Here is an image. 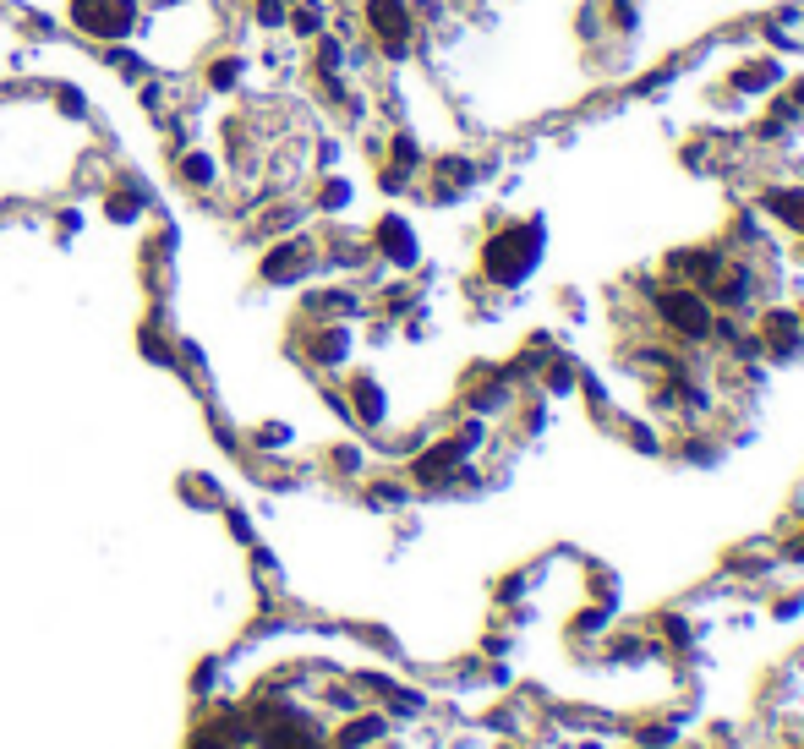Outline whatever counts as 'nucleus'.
<instances>
[{"mask_svg":"<svg viewBox=\"0 0 804 749\" xmlns=\"http://www.w3.org/2000/svg\"><path fill=\"white\" fill-rule=\"evenodd\" d=\"M482 263H487V274H493L498 285H520V279L542 263V225H509L504 236L487 241Z\"/></svg>","mask_w":804,"mask_h":749,"instance_id":"obj_1","label":"nucleus"},{"mask_svg":"<svg viewBox=\"0 0 804 749\" xmlns=\"http://www.w3.org/2000/svg\"><path fill=\"white\" fill-rule=\"evenodd\" d=\"M761 345L772 361H799L804 356V318L794 312H766L761 318Z\"/></svg>","mask_w":804,"mask_h":749,"instance_id":"obj_3","label":"nucleus"},{"mask_svg":"<svg viewBox=\"0 0 804 749\" xmlns=\"http://www.w3.org/2000/svg\"><path fill=\"white\" fill-rule=\"evenodd\" d=\"M766 214H777L783 225L804 230V192H788V186H777V192H766Z\"/></svg>","mask_w":804,"mask_h":749,"instance_id":"obj_7","label":"nucleus"},{"mask_svg":"<svg viewBox=\"0 0 804 749\" xmlns=\"http://www.w3.org/2000/svg\"><path fill=\"white\" fill-rule=\"evenodd\" d=\"M657 307H662V318H668V329L684 334V339H706L717 329V318H712V307H706L701 290L673 285V290H662V296H657Z\"/></svg>","mask_w":804,"mask_h":749,"instance_id":"obj_2","label":"nucleus"},{"mask_svg":"<svg viewBox=\"0 0 804 749\" xmlns=\"http://www.w3.org/2000/svg\"><path fill=\"white\" fill-rule=\"evenodd\" d=\"M77 17H83V28H99L104 39H115L132 22V0H77Z\"/></svg>","mask_w":804,"mask_h":749,"instance_id":"obj_4","label":"nucleus"},{"mask_svg":"<svg viewBox=\"0 0 804 749\" xmlns=\"http://www.w3.org/2000/svg\"><path fill=\"white\" fill-rule=\"evenodd\" d=\"M794 558H799V564H804V536H799V542H794Z\"/></svg>","mask_w":804,"mask_h":749,"instance_id":"obj_9","label":"nucleus"},{"mask_svg":"<svg viewBox=\"0 0 804 749\" xmlns=\"http://www.w3.org/2000/svg\"><path fill=\"white\" fill-rule=\"evenodd\" d=\"M629 739H635V749H673L684 739V722L679 717H646L629 728Z\"/></svg>","mask_w":804,"mask_h":749,"instance_id":"obj_5","label":"nucleus"},{"mask_svg":"<svg viewBox=\"0 0 804 749\" xmlns=\"http://www.w3.org/2000/svg\"><path fill=\"white\" fill-rule=\"evenodd\" d=\"M378 241H383V252H389L394 263H416L411 225H400V219H383V225H378Z\"/></svg>","mask_w":804,"mask_h":749,"instance_id":"obj_6","label":"nucleus"},{"mask_svg":"<svg viewBox=\"0 0 804 749\" xmlns=\"http://www.w3.org/2000/svg\"><path fill=\"white\" fill-rule=\"evenodd\" d=\"M367 17H372V28H383V33H405V6L400 0H372Z\"/></svg>","mask_w":804,"mask_h":749,"instance_id":"obj_8","label":"nucleus"}]
</instances>
